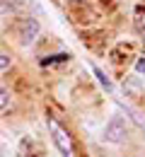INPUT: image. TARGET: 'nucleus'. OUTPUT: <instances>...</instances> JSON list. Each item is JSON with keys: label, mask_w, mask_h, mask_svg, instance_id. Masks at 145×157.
<instances>
[{"label": "nucleus", "mask_w": 145, "mask_h": 157, "mask_svg": "<svg viewBox=\"0 0 145 157\" xmlns=\"http://www.w3.org/2000/svg\"><path fill=\"white\" fill-rule=\"evenodd\" d=\"M46 128H48V136H51V140H53L56 150L61 152V157H75V145H73L70 133H68L53 116L46 118Z\"/></svg>", "instance_id": "f257e3e1"}, {"label": "nucleus", "mask_w": 145, "mask_h": 157, "mask_svg": "<svg viewBox=\"0 0 145 157\" xmlns=\"http://www.w3.org/2000/svg\"><path fill=\"white\" fill-rule=\"evenodd\" d=\"M128 136V123H126V118L121 114H116V116H111L106 121V126H104V140L106 143H111V145H121Z\"/></svg>", "instance_id": "f03ea898"}, {"label": "nucleus", "mask_w": 145, "mask_h": 157, "mask_svg": "<svg viewBox=\"0 0 145 157\" xmlns=\"http://www.w3.org/2000/svg\"><path fill=\"white\" fill-rule=\"evenodd\" d=\"M15 32H17V39H20L22 46H32L39 36V32H41V24L34 17H22L15 24Z\"/></svg>", "instance_id": "7ed1b4c3"}, {"label": "nucleus", "mask_w": 145, "mask_h": 157, "mask_svg": "<svg viewBox=\"0 0 145 157\" xmlns=\"http://www.w3.org/2000/svg\"><path fill=\"white\" fill-rule=\"evenodd\" d=\"M92 73H94V78H97V82L102 85V87L106 90V92H109V94H114V92H116V87H114V82H111V78H109V75L104 73V70L99 68V65H92Z\"/></svg>", "instance_id": "20e7f679"}, {"label": "nucleus", "mask_w": 145, "mask_h": 157, "mask_svg": "<svg viewBox=\"0 0 145 157\" xmlns=\"http://www.w3.org/2000/svg\"><path fill=\"white\" fill-rule=\"evenodd\" d=\"M116 109H119V111H121L124 116H128V121H133V123H135L138 128H145V121H143L140 116H138V111H133L131 106H126V104H121L119 99H116Z\"/></svg>", "instance_id": "39448f33"}, {"label": "nucleus", "mask_w": 145, "mask_h": 157, "mask_svg": "<svg viewBox=\"0 0 145 157\" xmlns=\"http://www.w3.org/2000/svg\"><path fill=\"white\" fill-rule=\"evenodd\" d=\"M124 92H126V97H140V92H143V85H140V80H138V78H128V80H124Z\"/></svg>", "instance_id": "423d86ee"}, {"label": "nucleus", "mask_w": 145, "mask_h": 157, "mask_svg": "<svg viewBox=\"0 0 145 157\" xmlns=\"http://www.w3.org/2000/svg\"><path fill=\"white\" fill-rule=\"evenodd\" d=\"M7 106H10V92H7V87L0 85V111H5Z\"/></svg>", "instance_id": "0eeeda50"}, {"label": "nucleus", "mask_w": 145, "mask_h": 157, "mask_svg": "<svg viewBox=\"0 0 145 157\" xmlns=\"http://www.w3.org/2000/svg\"><path fill=\"white\" fill-rule=\"evenodd\" d=\"M135 27H138L140 36L145 39V12H140V15H138V20H135Z\"/></svg>", "instance_id": "6e6552de"}, {"label": "nucleus", "mask_w": 145, "mask_h": 157, "mask_svg": "<svg viewBox=\"0 0 145 157\" xmlns=\"http://www.w3.org/2000/svg\"><path fill=\"white\" fill-rule=\"evenodd\" d=\"M10 65H12V58L5 56V53H0V70H7Z\"/></svg>", "instance_id": "1a4fd4ad"}, {"label": "nucleus", "mask_w": 145, "mask_h": 157, "mask_svg": "<svg viewBox=\"0 0 145 157\" xmlns=\"http://www.w3.org/2000/svg\"><path fill=\"white\" fill-rule=\"evenodd\" d=\"M135 73H138V75H145V58L135 60Z\"/></svg>", "instance_id": "9d476101"}, {"label": "nucleus", "mask_w": 145, "mask_h": 157, "mask_svg": "<svg viewBox=\"0 0 145 157\" xmlns=\"http://www.w3.org/2000/svg\"><path fill=\"white\" fill-rule=\"evenodd\" d=\"M75 2H82V0H75Z\"/></svg>", "instance_id": "9b49d317"}]
</instances>
